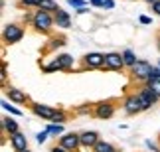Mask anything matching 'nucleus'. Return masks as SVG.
Here are the masks:
<instances>
[{
	"mask_svg": "<svg viewBox=\"0 0 160 152\" xmlns=\"http://www.w3.org/2000/svg\"><path fill=\"white\" fill-rule=\"evenodd\" d=\"M115 150H117V148H115L111 142H107V140H99V142L93 146V152H115Z\"/></svg>",
	"mask_w": 160,
	"mask_h": 152,
	"instance_id": "22",
	"label": "nucleus"
},
{
	"mask_svg": "<svg viewBox=\"0 0 160 152\" xmlns=\"http://www.w3.org/2000/svg\"><path fill=\"white\" fill-rule=\"evenodd\" d=\"M6 97L10 99V103H16V105H32V101H30V95L28 93H24L22 89H16V87H12V85H8L6 87Z\"/></svg>",
	"mask_w": 160,
	"mask_h": 152,
	"instance_id": "12",
	"label": "nucleus"
},
{
	"mask_svg": "<svg viewBox=\"0 0 160 152\" xmlns=\"http://www.w3.org/2000/svg\"><path fill=\"white\" fill-rule=\"evenodd\" d=\"M50 152H69V150H65V148H63V146H61V144H59V142H55V144H53V146L50 148Z\"/></svg>",
	"mask_w": 160,
	"mask_h": 152,
	"instance_id": "31",
	"label": "nucleus"
},
{
	"mask_svg": "<svg viewBox=\"0 0 160 152\" xmlns=\"http://www.w3.org/2000/svg\"><path fill=\"white\" fill-rule=\"evenodd\" d=\"M117 99H105V101H99L95 103V109H93V117L99 119V120H109L113 119V115L117 111Z\"/></svg>",
	"mask_w": 160,
	"mask_h": 152,
	"instance_id": "5",
	"label": "nucleus"
},
{
	"mask_svg": "<svg viewBox=\"0 0 160 152\" xmlns=\"http://www.w3.org/2000/svg\"><path fill=\"white\" fill-rule=\"evenodd\" d=\"M40 10H46V12H52V14H55V12L59 10V4L55 2V0H42Z\"/></svg>",
	"mask_w": 160,
	"mask_h": 152,
	"instance_id": "21",
	"label": "nucleus"
},
{
	"mask_svg": "<svg viewBox=\"0 0 160 152\" xmlns=\"http://www.w3.org/2000/svg\"><path fill=\"white\" fill-rule=\"evenodd\" d=\"M67 120H69V113H67L65 109H58V111H55V115H53V119L50 120V123H53V125H65Z\"/></svg>",
	"mask_w": 160,
	"mask_h": 152,
	"instance_id": "19",
	"label": "nucleus"
},
{
	"mask_svg": "<svg viewBox=\"0 0 160 152\" xmlns=\"http://www.w3.org/2000/svg\"><path fill=\"white\" fill-rule=\"evenodd\" d=\"M87 12H89L87 6H83V8H77V14H87Z\"/></svg>",
	"mask_w": 160,
	"mask_h": 152,
	"instance_id": "36",
	"label": "nucleus"
},
{
	"mask_svg": "<svg viewBox=\"0 0 160 152\" xmlns=\"http://www.w3.org/2000/svg\"><path fill=\"white\" fill-rule=\"evenodd\" d=\"M48 136H50V132L44 129L42 132H38V135H36V140H38V144H44V142L48 140Z\"/></svg>",
	"mask_w": 160,
	"mask_h": 152,
	"instance_id": "27",
	"label": "nucleus"
},
{
	"mask_svg": "<svg viewBox=\"0 0 160 152\" xmlns=\"http://www.w3.org/2000/svg\"><path fill=\"white\" fill-rule=\"evenodd\" d=\"M115 152H121V150H119V148H117V150H115Z\"/></svg>",
	"mask_w": 160,
	"mask_h": 152,
	"instance_id": "40",
	"label": "nucleus"
},
{
	"mask_svg": "<svg viewBox=\"0 0 160 152\" xmlns=\"http://www.w3.org/2000/svg\"><path fill=\"white\" fill-rule=\"evenodd\" d=\"M53 20H55V26L61 28V30H67V28H71V14L67 10H58L53 14Z\"/></svg>",
	"mask_w": 160,
	"mask_h": 152,
	"instance_id": "15",
	"label": "nucleus"
},
{
	"mask_svg": "<svg viewBox=\"0 0 160 152\" xmlns=\"http://www.w3.org/2000/svg\"><path fill=\"white\" fill-rule=\"evenodd\" d=\"M42 0H18V8H40Z\"/></svg>",
	"mask_w": 160,
	"mask_h": 152,
	"instance_id": "26",
	"label": "nucleus"
},
{
	"mask_svg": "<svg viewBox=\"0 0 160 152\" xmlns=\"http://www.w3.org/2000/svg\"><path fill=\"white\" fill-rule=\"evenodd\" d=\"M144 144H146V148H150L152 152H160V148L156 146V144H152V140H144Z\"/></svg>",
	"mask_w": 160,
	"mask_h": 152,
	"instance_id": "32",
	"label": "nucleus"
},
{
	"mask_svg": "<svg viewBox=\"0 0 160 152\" xmlns=\"http://www.w3.org/2000/svg\"><path fill=\"white\" fill-rule=\"evenodd\" d=\"M152 79H160V67L158 65H152V69H150V79L148 81H152Z\"/></svg>",
	"mask_w": 160,
	"mask_h": 152,
	"instance_id": "29",
	"label": "nucleus"
},
{
	"mask_svg": "<svg viewBox=\"0 0 160 152\" xmlns=\"http://www.w3.org/2000/svg\"><path fill=\"white\" fill-rule=\"evenodd\" d=\"M150 69H152V65L146 61V59H138V61L128 69V79H131L132 83L144 85L150 79Z\"/></svg>",
	"mask_w": 160,
	"mask_h": 152,
	"instance_id": "3",
	"label": "nucleus"
},
{
	"mask_svg": "<svg viewBox=\"0 0 160 152\" xmlns=\"http://www.w3.org/2000/svg\"><path fill=\"white\" fill-rule=\"evenodd\" d=\"M73 65H75V59L69 53H58L50 63L42 65V71L44 73H55V71H71Z\"/></svg>",
	"mask_w": 160,
	"mask_h": 152,
	"instance_id": "2",
	"label": "nucleus"
},
{
	"mask_svg": "<svg viewBox=\"0 0 160 152\" xmlns=\"http://www.w3.org/2000/svg\"><path fill=\"white\" fill-rule=\"evenodd\" d=\"M103 8H107V10L115 8V0H105V6H103Z\"/></svg>",
	"mask_w": 160,
	"mask_h": 152,
	"instance_id": "35",
	"label": "nucleus"
},
{
	"mask_svg": "<svg viewBox=\"0 0 160 152\" xmlns=\"http://www.w3.org/2000/svg\"><path fill=\"white\" fill-rule=\"evenodd\" d=\"M142 2H146V4H148V6H152V4H156L158 0H142Z\"/></svg>",
	"mask_w": 160,
	"mask_h": 152,
	"instance_id": "38",
	"label": "nucleus"
},
{
	"mask_svg": "<svg viewBox=\"0 0 160 152\" xmlns=\"http://www.w3.org/2000/svg\"><path fill=\"white\" fill-rule=\"evenodd\" d=\"M89 6H93V8H103V6H105V0H89Z\"/></svg>",
	"mask_w": 160,
	"mask_h": 152,
	"instance_id": "30",
	"label": "nucleus"
},
{
	"mask_svg": "<svg viewBox=\"0 0 160 152\" xmlns=\"http://www.w3.org/2000/svg\"><path fill=\"white\" fill-rule=\"evenodd\" d=\"M122 69H125L122 53H119V51L105 53V65H103V71H122Z\"/></svg>",
	"mask_w": 160,
	"mask_h": 152,
	"instance_id": "8",
	"label": "nucleus"
},
{
	"mask_svg": "<svg viewBox=\"0 0 160 152\" xmlns=\"http://www.w3.org/2000/svg\"><path fill=\"white\" fill-rule=\"evenodd\" d=\"M30 111H32V113H34L38 119H42V120H52L58 109H55V107H52V105H42V103H32V105H30Z\"/></svg>",
	"mask_w": 160,
	"mask_h": 152,
	"instance_id": "11",
	"label": "nucleus"
},
{
	"mask_svg": "<svg viewBox=\"0 0 160 152\" xmlns=\"http://www.w3.org/2000/svg\"><path fill=\"white\" fill-rule=\"evenodd\" d=\"M93 109H95V103H83L81 107L73 109V115H89V117H93Z\"/></svg>",
	"mask_w": 160,
	"mask_h": 152,
	"instance_id": "20",
	"label": "nucleus"
},
{
	"mask_svg": "<svg viewBox=\"0 0 160 152\" xmlns=\"http://www.w3.org/2000/svg\"><path fill=\"white\" fill-rule=\"evenodd\" d=\"M156 47H158V51H160V30L156 32Z\"/></svg>",
	"mask_w": 160,
	"mask_h": 152,
	"instance_id": "37",
	"label": "nucleus"
},
{
	"mask_svg": "<svg viewBox=\"0 0 160 152\" xmlns=\"http://www.w3.org/2000/svg\"><path fill=\"white\" fill-rule=\"evenodd\" d=\"M137 95H138V101H140V107H142V113L144 111H148V109H152L158 103L156 99V95L152 93V91L148 87H144V85H140V89L137 91Z\"/></svg>",
	"mask_w": 160,
	"mask_h": 152,
	"instance_id": "10",
	"label": "nucleus"
},
{
	"mask_svg": "<svg viewBox=\"0 0 160 152\" xmlns=\"http://www.w3.org/2000/svg\"><path fill=\"white\" fill-rule=\"evenodd\" d=\"M32 30L34 32H38L42 36H50L52 34V30L55 26V20H53V14L52 12H46V10H36L34 14H32Z\"/></svg>",
	"mask_w": 160,
	"mask_h": 152,
	"instance_id": "1",
	"label": "nucleus"
},
{
	"mask_svg": "<svg viewBox=\"0 0 160 152\" xmlns=\"http://www.w3.org/2000/svg\"><path fill=\"white\" fill-rule=\"evenodd\" d=\"M0 125H2V130L6 132V135H16V132H20V126H18V123L12 117H4L2 120H0Z\"/></svg>",
	"mask_w": 160,
	"mask_h": 152,
	"instance_id": "16",
	"label": "nucleus"
},
{
	"mask_svg": "<svg viewBox=\"0 0 160 152\" xmlns=\"http://www.w3.org/2000/svg\"><path fill=\"white\" fill-rule=\"evenodd\" d=\"M138 22L140 24H152V18H148V16L142 14V16H138Z\"/></svg>",
	"mask_w": 160,
	"mask_h": 152,
	"instance_id": "33",
	"label": "nucleus"
},
{
	"mask_svg": "<svg viewBox=\"0 0 160 152\" xmlns=\"http://www.w3.org/2000/svg\"><path fill=\"white\" fill-rule=\"evenodd\" d=\"M144 87H148L152 93L156 95V99L160 101V79H152V81H146V83H144Z\"/></svg>",
	"mask_w": 160,
	"mask_h": 152,
	"instance_id": "24",
	"label": "nucleus"
},
{
	"mask_svg": "<svg viewBox=\"0 0 160 152\" xmlns=\"http://www.w3.org/2000/svg\"><path fill=\"white\" fill-rule=\"evenodd\" d=\"M0 105H2V109H4L6 113H10L12 117H22V111H20V109H16L14 105H10V103L6 101V99H4L2 103H0Z\"/></svg>",
	"mask_w": 160,
	"mask_h": 152,
	"instance_id": "23",
	"label": "nucleus"
},
{
	"mask_svg": "<svg viewBox=\"0 0 160 152\" xmlns=\"http://www.w3.org/2000/svg\"><path fill=\"white\" fill-rule=\"evenodd\" d=\"M46 130L50 132V136H61L63 135V125H53V123H50L46 126Z\"/></svg>",
	"mask_w": 160,
	"mask_h": 152,
	"instance_id": "25",
	"label": "nucleus"
},
{
	"mask_svg": "<svg viewBox=\"0 0 160 152\" xmlns=\"http://www.w3.org/2000/svg\"><path fill=\"white\" fill-rule=\"evenodd\" d=\"M24 152H32V150H30V148H28V150H24Z\"/></svg>",
	"mask_w": 160,
	"mask_h": 152,
	"instance_id": "39",
	"label": "nucleus"
},
{
	"mask_svg": "<svg viewBox=\"0 0 160 152\" xmlns=\"http://www.w3.org/2000/svg\"><path fill=\"white\" fill-rule=\"evenodd\" d=\"M10 146L14 152H24V150H28V138L26 135L20 130V132H16V135H10Z\"/></svg>",
	"mask_w": 160,
	"mask_h": 152,
	"instance_id": "14",
	"label": "nucleus"
},
{
	"mask_svg": "<svg viewBox=\"0 0 160 152\" xmlns=\"http://www.w3.org/2000/svg\"><path fill=\"white\" fill-rule=\"evenodd\" d=\"M150 8H152V12H154V14H156V16H160V0H158V2H156V4H152V6H150Z\"/></svg>",
	"mask_w": 160,
	"mask_h": 152,
	"instance_id": "34",
	"label": "nucleus"
},
{
	"mask_svg": "<svg viewBox=\"0 0 160 152\" xmlns=\"http://www.w3.org/2000/svg\"><path fill=\"white\" fill-rule=\"evenodd\" d=\"M158 140H160V138H158Z\"/></svg>",
	"mask_w": 160,
	"mask_h": 152,
	"instance_id": "42",
	"label": "nucleus"
},
{
	"mask_svg": "<svg viewBox=\"0 0 160 152\" xmlns=\"http://www.w3.org/2000/svg\"><path fill=\"white\" fill-rule=\"evenodd\" d=\"M105 65V53L99 51H89L81 57V71H91V69H103Z\"/></svg>",
	"mask_w": 160,
	"mask_h": 152,
	"instance_id": "6",
	"label": "nucleus"
},
{
	"mask_svg": "<svg viewBox=\"0 0 160 152\" xmlns=\"http://www.w3.org/2000/svg\"><path fill=\"white\" fill-rule=\"evenodd\" d=\"M67 4L73 6V8H83V6H87L85 0H67Z\"/></svg>",
	"mask_w": 160,
	"mask_h": 152,
	"instance_id": "28",
	"label": "nucleus"
},
{
	"mask_svg": "<svg viewBox=\"0 0 160 152\" xmlns=\"http://www.w3.org/2000/svg\"><path fill=\"white\" fill-rule=\"evenodd\" d=\"M26 36V28L22 26V24H6V26L2 28V42L4 46H14L18 44V42H22V38Z\"/></svg>",
	"mask_w": 160,
	"mask_h": 152,
	"instance_id": "4",
	"label": "nucleus"
},
{
	"mask_svg": "<svg viewBox=\"0 0 160 152\" xmlns=\"http://www.w3.org/2000/svg\"><path fill=\"white\" fill-rule=\"evenodd\" d=\"M61 46H65V36H53V38L50 40V44L46 46V53H50V51H53L55 47H61Z\"/></svg>",
	"mask_w": 160,
	"mask_h": 152,
	"instance_id": "18",
	"label": "nucleus"
},
{
	"mask_svg": "<svg viewBox=\"0 0 160 152\" xmlns=\"http://www.w3.org/2000/svg\"><path fill=\"white\" fill-rule=\"evenodd\" d=\"M58 142L65 150H69V152H77L79 148H81V138H79V132H63V135L58 138Z\"/></svg>",
	"mask_w": 160,
	"mask_h": 152,
	"instance_id": "9",
	"label": "nucleus"
},
{
	"mask_svg": "<svg viewBox=\"0 0 160 152\" xmlns=\"http://www.w3.org/2000/svg\"><path fill=\"white\" fill-rule=\"evenodd\" d=\"M79 138H81V148H91V150L101 140L97 130H83V132H79Z\"/></svg>",
	"mask_w": 160,
	"mask_h": 152,
	"instance_id": "13",
	"label": "nucleus"
},
{
	"mask_svg": "<svg viewBox=\"0 0 160 152\" xmlns=\"http://www.w3.org/2000/svg\"><path fill=\"white\" fill-rule=\"evenodd\" d=\"M134 2H137V0H134Z\"/></svg>",
	"mask_w": 160,
	"mask_h": 152,
	"instance_id": "41",
	"label": "nucleus"
},
{
	"mask_svg": "<svg viewBox=\"0 0 160 152\" xmlns=\"http://www.w3.org/2000/svg\"><path fill=\"white\" fill-rule=\"evenodd\" d=\"M121 107H122V111H125L127 117H137V115L142 113V107H140V101H138L137 93H127L121 101Z\"/></svg>",
	"mask_w": 160,
	"mask_h": 152,
	"instance_id": "7",
	"label": "nucleus"
},
{
	"mask_svg": "<svg viewBox=\"0 0 160 152\" xmlns=\"http://www.w3.org/2000/svg\"><path fill=\"white\" fill-rule=\"evenodd\" d=\"M121 53H122V61H125V67H127V69H131L132 65L138 61V59H137V53H134V51L131 50V47H127V50H122Z\"/></svg>",
	"mask_w": 160,
	"mask_h": 152,
	"instance_id": "17",
	"label": "nucleus"
}]
</instances>
